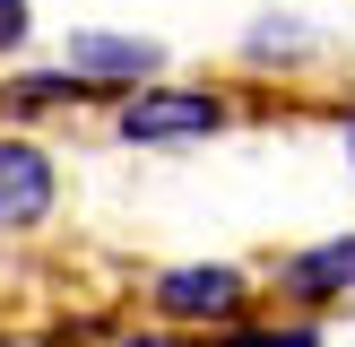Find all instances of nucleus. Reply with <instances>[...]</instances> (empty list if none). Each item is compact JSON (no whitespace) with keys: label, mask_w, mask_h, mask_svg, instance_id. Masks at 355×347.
<instances>
[{"label":"nucleus","mask_w":355,"mask_h":347,"mask_svg":"<svg viewBox=\"0 0 355 347\" xmlns=\"http://www.w3.org/2000/svg\"><path fill=\"white\" fill-rule=\"evenodd\" d=\"M217 121H225V104L200 96V87H156V96L121 104V139H208Z\"/></svg>","instance_id":"1"},{"label":"nucleus","mask_w":355,"mask_h":347,"mask_svg":"<svg viewBox=\"0 0 355 347\" xmlns=\"http://www.w3.org/2000/svg\"><path fill=\"white\" fill-rule=\"evenodd\" d=\"M156 304H165L173 321H234L243 278L234 269H165L156 278Z\"/></svg>","instance_id":"2"},{"label":"nucleus","mask_w":355,"mask_h":347,"mask_svg":"<svg viewBox=\"0 0 355 347\" xmlns=\"http://www.w3.org/2000/svg\"><path fill=\"white\" fill-rule=\"evenodd\" d=\"M52 208V156L26 139H0V226H35Z\"/></svg>","instance_id":"3"},{"label":"nucleus","mask_w":355,"mask_h":347,"mask_svg":"<svg viewBox=\"0 0 355 347\" xmlns=\"http://www.w3.org/2000/svg\"><path fill=\"white\" fill-rule=\"evenodd\" d=\"M69 69H78V78H139V69H156V44H130V35H69Z\"/></svg>","instance_id":"4"},{"label":"nucleus","mask_w":355,"mask_h":347,"mask_svg":"<svg viewBox=\"0 0 355 347\" xmlns=\"http://www.w3.org/2000/svg\"><path fill=\"white\" fill-rule=\"evenodd\" d=\"M286 287L304 295V304L347 295V287H355V235H347V243H321V252H295V260H286Z\"/></svg>","instance_id":"5"},{"label":"nucleus","mask_w":355,"mask_h":347,"mask_svg":"<svg viewBox=\"0 0 355 347\" xmlns=\"http://www.w3.org/2000/svg\"><path fill=\"white\" fill-rule=\"evenodd\" d=\"M61 96H78V69H61V78H17L9 113H44V104H61Z\"/></svg>","instance_id":"6"},{"label":"nucleus","mask_w":355,"mask_h":347,"mask_svg":"<svg viewBox=\"0 0 355 347\" xmlns=\"http://www.w3.org/2000/svg\"><path fill=\"white\" fill-rule=\"evenodd\" d=\"M225 347H321L312 330H234Z\"/></svg>","instance_id":"7"},{"label":"nucleus","mask_w":355,"mask_h":347,"mask_svg":"<svg viewBox=\"0 0 355 347\" xmlns=\"http://www.w3.org/2000/svg\"><path fill=\"white\" fill-rule=\"evenodd\" d=\"M26 44V0H0V52Z\"/></svg>","instance_id":"8"},{"label":"nucleus","mask_w":355,"mask_h":347,"mask_svg":"<svg viewBox=\"0 0 355 347\" xmlns=\"http://www.w3.org/2000/svg\"><path fill=\"white\" fill-rule=\"evenodd\" d=\"M121 347H173V339H121Z\"/></svg>","instance_id":"9"},{"label":"nucleus","mask_w":355,"mask_h":347,"mask_svg":"<svg viewBox=\"0 0 355 347\" xmlns=\"http://www.w3.org/2000/svg\"><path fill=\"white\" fill-rule=\"evenodd\" d=\"M347 156H355V121H347Z\"/></svg>","instance_id":"10"}]
</instances>
